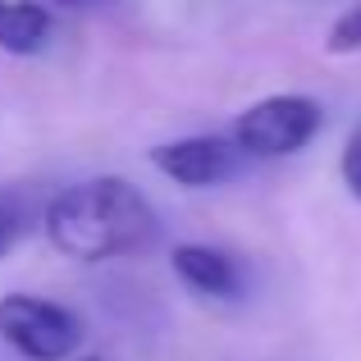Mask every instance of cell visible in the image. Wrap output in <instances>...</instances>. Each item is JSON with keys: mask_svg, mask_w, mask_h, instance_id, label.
Returning <instances> with one entry per match:
<instances>
[{"mask_svg": "<svg viewBox=\"0 0 361 361\" xmlns=\"http://www.w3.org/2000/svg\"><path fill=\"white\" fill-rule=\"evenodd\" d=\"M42 229L55 252L82 265L123 261V256L147 252L160 238V220L151 211V202L142 197V188H133L128 178L115 174L73 183L60 197H51Z\"/></svg>", "mask_w": 361, "mask_h": 361, "instance_id": "obj_1", "label": "cell"}, {"mask_svg": "<svg viewBox=\"0 0 361 361\" xmlns=\"http://www.w3.org/2000/svg\"><path fill=\"white\" fill-rule=\"evenodd\" d=\"M0 338L27 361H69L82 348V320L51 298L5 293L0 298Z\"/></svg>", "mask_w": 361, "mask_h": 361, "instance_id": "obj_2", "label": "cell"}, {"mask_svg": "<svg viewBox=\"0 0 361 361\" xmlns=\"http://www.w3.org/2000/svg\"><path fill=\"white\" fill-rule=\"evenodd\" d=\"M320 106L311 97L298 92H279V97H265L256 106H247L238 123H233V142L247 156L261 160H279V156H298L311 137L320 133Z\"/></svg>", "mask_w": 361, "mask_h": 361, "instance_id": "obj_3", "label": "cell"}, {"mask_svg": "<svg viewBox=\"0 0 361 361\" xmlns=\"http://www.w3.org/2000/svg\"><path fill=\"white\" fill-rule=\"evenodd\" d=\"M247 151L220 133H197V137H174V142H160V147L147 151V160L178 188H215L224 178H233L243 169Z\"/></svg>", "mask_w": 361, "mask_h": 361, "instance_id": "obj_4", "label": "cell"}, {"mask_svg": "<svg viewBox=\"0 0 361 361\" xmlns=\"http://www.w3.org/2000/svg\"><path fill=\"white\" fill-rule=\"evenodd\" d=\"M169 265H174L178 283L202 298H215V302H233L243 298V270L229 252L220 247H206V243H178L169 252Z\"/></svg>", "mask_w": 361, "mask_h": 361, "instance_id": "obj_5", "label": "cell"}, {"mask_svg": "<svg viewBox=\"0 0 361 361\" xmlns=\"http://www.w3.org/2000/svg\"><path fill=\"white\" fill-rule=\"evenodd\" d=\"M51 37V14L37 0H0V51L37 55Z\"/></svg>", "mask_w": 361, "mask_h": 361, "instance_id": "obj_6", "label": "cell"}, {"mask_svg": "<svg viewBox=\"0 0 361 361\" xmlns=\"http://www.w3.org/2000/svg\"><path fill=\"white\" fill-rule=\"evenodd\" d=\"M32 229V211H27V202L14 192V188H0V256H9L18 243H23V233Z\"/></svg>", "mask_w": 361, "mask_h": 361, "instance_id": "obj_7", "label": "cell"}, {"mask_svg": "<svg viewBox=\"0 0 361 361\" xmlns=\"http://www.w3.org/2000/svg\"><path fill=\"white\" fill-rule=\"evenodd\" d=\"M325 51H329V55H357V51H361V0H357V5H348L343 14L329 23Z\"/></svg>", "mask_w": 361, "mask_h": 361, "instance_id": "obj_8", "label": "cell"}, {"mask_svg": "<svg viewBox=\"0 0 361 361\" xmlns=\"http://www.w3.org/2000/svg\"><path fill=\"white\" fill-rule=\"evenodd\" d=\"M338 174H343V188L361 202V128L343 142V160H338Z\"/></svg>", "mask_w": 361, "mask_h": 361, "instance_id": "obj_9", "label": "cell"}, {"mask_svg": "<svg viewBox=\"0 0 361 361\" xmlns=\"http://www.w3.org/2000/svg\"><path fill=\"white\" fill-rule=\"evenodd\" d=\"M46 5H87V0H46Z\"/></svg>", "mask_w": 361, "mask_h": 361, "instance_id": "obj_10", "label": "cell"}, {"mask_svg": "<svg viewBox=\"0 0 361 361\" xmlns=\"http://www.w3.org/2000/svg\"><path fill=\"white\" fill-rule=\"evenodd\" d=\"M82 361H101V357H82Z\"/></svg>", "mask_w": 361, "mask_h": 361, "instance_id": "obj_11", "label": "cell"}]
</instances>
